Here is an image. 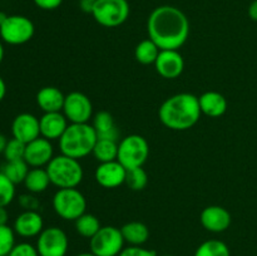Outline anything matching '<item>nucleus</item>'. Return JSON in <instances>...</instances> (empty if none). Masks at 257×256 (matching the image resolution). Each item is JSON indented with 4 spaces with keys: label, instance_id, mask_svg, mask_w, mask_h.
Segmentation results:
<instances>
[{
    "label": "nucleus",
    "instance_id": "nucleus-45",
    "mask_svg": "<svg viewBox=\"0 0 257 256\" xmlns=\"http://www.w3.org/2000/svg\"><path fill=\"white\" fill-rule=\"evenodd\" d=\"M161 256H173V255H161Z\"/></svg>",
    "mask_w": 257,
    "mask_h": 256
},
{
    "label": "nucleus",
    "instance_id": "nucleus-14",
    "mask_svg": "<svg viewBox=\"0 0 257 256\" xmlns=\"http://www.w3.org/2000/svg\"><path fill=\"white\" fill-rule=\"evenodd\" d=\"M127 170L118 161L99 163L94 172V178L104 188H115L125 182Z\"/></svg>",
    "mask_w": 257,
    "mask_h": 256
},
{
    "label": "nucleus",
    "instance_id": "nucleus-11",
    "mask_svg": "<svg viewBox=\"0 0 257 256\" xmlns=\"http://www.w3.org/2000/svg\"><path fill=\"white\" fill-rule=\"evenodd\" d=\"M63 114L70 123H88L93 114L92 102L84 93H69L65 95Z\"/></svg>",
    "mask_w": 257,
    "mask_h": 256
},
{
    "label": "nucleus",
    "instance_id": "nucleus-30",
    "mask_svg": "<svg viewBox=\"0 0 257 256\" xmlns=\"http://www.w3.org/2000/svg\"><path fill=\"white\" fill-rule=\"evenodd\" d=\"M15 197V185L0 171V207H7Z\"/></svg>",
    "mask_w": 257,
    "mask_h": 256
},
{
    "label": "nucleus",
    "instance_id": "nucleus-8",
    "mask_svg": "<svg viewBox=\"0 0 257 256\" xmlns=\"http://www.w3.org/2000/svg\"><path fill=\"white\" fill-rule=\"evenodd\" d=\"M124 243L120 228L102 226L89 240V247L95 256H118L124 248Z\"/></svg>",
    "mask_w": 257,
    "mask_h": 256
},
{
    "label": "nucleus",
    "instance_id": "nucleus-7",
    "mask_svg": "<svg viewBox=\"0 0 257 256\" xmlns=\"http://www.w3.org/2000/svg\"><path fill=\"white\" fill-rule=\"evenodd\" d=\"M92 15L102 27H119L130 17V4L127 0H97Z\"/></svg>",
    "mask_w": 257,
    "mask_h": 256
},
{
    "label": "nucleus",
    "instance_id": "nucleus-5",
    "mask_svg": "<svg viewBox=\"0 0 257 256\" xmlns=\"http://www.w3.org/2000/svg\"><path fill=\"white\" fill-rule=\"evenodd\" d=\"M150 156L147 140L140 135H131L123 138L118 145L117 161L125 168L142 167Z\"/></svg>",
    "mask_w": 257,
    "mask_h": 256
},
{
    "label": "nucleus",
    "instance_id": "nucleus-18",
    "mask_svg": "<svg viewBox=\"0 0 257 256\" xmlns=\"http://www.w3.org/2000/svg\"><path fill=\"white\" fill-rule=\"evenodd\" d=\"M40 136L49 141L59 140L65 132L68 124V119L63 113L52 112L44 113L39 118Z\"/></svg>",
    "mask_w": 257,
    "mask_h": 256
},
{
    "label": "nucleus",
    "instance_id": "nucleus-17",
    "mask_svg": "<svg viewBox=\"0 0 257 256\" xmlns=\"http://www.w3.org/2000/svg\"><path fill=\"white\" fill-rule=\"evenodd\" d=\"M44 230V221L38 211H24L14 222V231L22 237H35Z\"/></svg>",
    "mask_w": 257,
    "mask_h": 256
},
{
    "label": "nucleus",
    "instance_id": "nucleus-29",
    "mask_svg": "<svg viewBox=\"0 0 257 256\" xmlns=\"http://www.w3.org/2000/svg\"><path fill=\"white\" fill-rule=\"evenodd\" d=\"M125 185L133 191H142L146 188L148 183L147 172L142 167L132 168L127 170V176H125Z\"/></svg>",
    "mask_w": 257,
    "mask_h": 256
},
{
    "label": "nucleus",
    "instance_id": "nucleus-44",
    "mask_svg": "<svg viewBox=\"0 0 257 256\" xmlns=\"http://www.w3.org/2000/svg\"><path fill=\"white\" fill-rule=\"evenodd\" d=\"M77 256H95L93 252H82V253H78Z\"/></svg>",
    "mask_w": 257,
    "mask_h": 256
},
{
    "label": "nucleus",
    "instance_id": "nucleus-27",
    "mask_svg": "<svg viewBox=\"0 0 257 256\" xmlns=\"http://www.w3.org/2000/svg\"><path fill=\"white\" fill-rule=\"evenodd\" d=\"M2 172L12 181L14 185L24 182L28 172H29V165L24 160L10 161L3 166Z\"/></svg>",
    "mask_w": 257,
    "mask_h": 256
},
{
    "label": "nucleus",
    "instance_id": "nucleus-40",
    "mask_svg": "<svg viewBox=\"0 0 257 256\" xmlns=\"http://www.w3.org/2000/svg\"><path fill=\"white\" fill-rule=\"evenodd\" d=\"M5 94H7V84H5L4 79L0 77V102L4 99Z\"/></svg>",
    "mask_w": 257,
    "mask_h": 256
},
{
    "label": "nucleus",
    "instance_id": "nucleus-22",
    "mask_svg": "<svg viewBox=\"0 0 257 256\" xmlns=\"http://www.w3.org/2000/svg\"><path fill=\"white\" fill-rule=\"evenodd\" d=\"M124 242L130 246H142L150 238V228L140 221H131L120 228Z\"/></svg>",
    "mask_w": 257,
    "mask_h": 256
},
{
    "label": "nucleus",
    "instance_id": "nucleus-2",
    "mask_svg": "<svg viewBox=\"0 0 257 256\" xmlns=\"http://www.w3.org/2000/svg\"><path fill=\"white\" fill-rule=\"evenodd\" d=\"M198 97L191 93H178L161 104L158 117L165 127L173 131H187L200 120Z\"/></svg>",
    "mask_w": 257,
    "mask_h": 256
},
{
    "label": "nucleus",
    "instance_id": "nucleus-26",
    "mask_svg": "<svg viewBox=\"0 0 257 256\" xmlns=\"http://www.w3.org/2000/svg\"><path fill=\"white\" fill-rule=\"evenodd\" d=\"M75 222V230L80 236L85 238H92L95 233L99 231L100 226L99 220L97 216L92 215V213H83L79 218L74 221Z\"/></svg>",
    "mask_w": 257,
    "mask_h": 256
},
{
    "label": "nucleus",
    "instance_id": "nucleus-21",
    "mask_svg": "<svg viewBox=\"0 0 257 256\" xmlns=\"http://www.w3.org/2000/svg\"><path fill=\"white\" fill-rule=\"evenodd\" d=\"M92 125L97 133V137L100 140L118 141L119 130H118L117 124H115L114 119L109 112H105V110L98 112L94 115Z\"/></svg>",
    "mask_w": 257,
    "mask_h": 256
},
{
    "label": "nucleus",
    "instance_id": "nucleus-37",
    "mask_svg": "<svg viewBox=\"0 0 257 256\" xmlns=\"http://www.w3.org/2000/svg\"><path fill=\"white\" fill-rule=\"evenodd\" d=\"M93 5H94V2H90V0H80V9L84 13H90L92 14Z\"/></svg>",
    "mask_w": 257,
    "mask_h": 256
},
{
    "label": "nucleus",
    "instance_id": "nucleus-35",
    "mask_svg": "<svg viewBox=\"0 0 257 256\" xmlns=\"http://www.w3.org/2000/svg\"><path fill=\"white\" fill-rule=\"evenodd\" d=\"M118 256H158L157 252L143 246H128L122 250Z\"/></svg>",
    "mask_w": 257,
    "mask_h": 256
},
{
    "label": "nucleus",
    "instance_id": "nucleus-23",
    "mask_svg": "<svg viewBox=\"0 0 257 256\" xmlns=\"http://www.w3.org/2000/svg\"><path fill=\"white\" fill-rule=\"evenodd\" d=\"M25 188L29 191L30 193H42L44 192L50 185V178L47 172V168L37 167L32 168L28 172L27 177H25L24 182Z\"/></svg>",
    "mask_w": 257,
    "mask_h": 256
},
{
    "label": "nucleus",
    "instance_id": "nucleus-6",
    "mask_svg": "<svg viewBox=\"0 0 257 256\" xmlns=\"http://www.w3.org/2000/svg\"><path fill=\"white\" fill-rule=\"evenodd\" d=\"M53 208L63 220L75 221L85 213L87 200L77 188H59L53 197Z\"/></svg>",
    "mask_w": 257,
    "mask_h": 256
},
{
    "label": "nucleus",
    "instance_id": "nucleus-42",
    "mask_svg": "<svg viewBox=\"0 0 257 256\" xmlns=\"http://www.w3.org/2000/svg\"><path fill=\"white\" fill-rule=\"evenodd\" d=\"M8 17H9V15L5 14L4 12H0V25H2L3 23L5 22V20H7V18H8Z\"/></svg>",
    "mask_w": 257,
    "mask_h": 256
},
{
    "label": "nucleus",
    "instance_id": "nucleus-32",
    "mask_svg": "<svg viewBox=\"0 0 257 256\" xmlns=\"http://www.w3.org/2000/svg\"><path fill=\"white\" fill-rule=\"evenodd\" d=\"M25 155V143L20 142L17 138H12L8 141V145L4 151V157L7 162L10 161H19L24 160Z\"/></svg>",
    "mask_w": 257,
    "mask_h": 256
},
{
    "label": "nucleus",
    "instance_id": "nucleus-19",
    "mask_svg": "<svg viewBox=\"0 0 257 256\" xmlns=\"http://www.w3.org/2000/svg\"><path fill=\"white\" fill-rule=\"evenodd\" d=\"M201 112L211 118H218L227 110V100L225 95L215 90H208L198 97Z\"/></svg>",
    "mask_w": 257,
    "mask_h": 256
},
{
    "label": "nucleus",
    "instance_id": "nucleus-46",
    "mask_svg": "<svg viewBox=\"0 0 257 256\" xmlns=\"http://www.w3.org/2000/svg\"><path fill=\"white\" fill-rule=\"evenodd\" d=\"M90 2H97V0H90Z\"/></svg>",
    "mask_w": 257,
    "mask_h": 256
},
{
    "label": "nucleus",
    "instance_id": "nucleus-3",
    "mask_svg": "<svg viewBox=\"0 0 257 256\" xmlns=\"http://www.w3.org/2000/svg\"><path fill=\"white\" fill-rule=\"evenodd\" d=\"M98 137L89 123H70L59 138L62 155L80 160L93 152Z\"/></svg>",
    "mask_w": 257,
    "mask_h": 256
},
{
    "label": "nucleus",
    "instance_id": "nucleus-13",
    "mask_svg": "<svg viewBox=\"0 0 257 256\" xmlns=\"http://www.w3.org/2000/svg\"><path fill=\"white\" fill-rule=\"evenodd\" d=\"M156 70L165 79H176L185 69V60L178 50H161L155 63Z\"/></svg>",
    "mask_w": 257,
    "mask_h": 256
},
{
    "label": "nucleus",
    "instance_id": "nucleus-24",
    "mask_svg": "<svg viewBox=\"0 0 257 256\" xmlns=\"http://www.w3.org/2000/svg\"><path fill=\"white\" fill-rule=\"evenodd\" d=\"M161 49L152 39H145L137 44L135 49V58L138 63L143 65L155 64Z\"/></svg>",
    "mask_w": 257,
    "mask_h": 256
},
{
    "label": "nucleus",
    "instance_id": "nucleus-43",
    "mask_svg": "<svg viewBox=\"0 0 257 256\" xmlns=\"http://www.w3.org/2000/svg\"><path fill=\"white\" fill-rule=\"evenodd\" d=\"M3 59H4V47H3V44L0 43V64H2Z\"/></svg>",
    "mask_w": 257,
    "mask_h": 256
},
{
    "label": "nucleus",
    "instance_id": "nucleus-25",
    "mask_svg": "<svg viewBox=\"0 0 257 256\" xmlns=\"http://www.w3.org/2000/svg\"><path fill=\"white\" fill-rule=\"evenodd\" d=\"M92 155L99 163L112 162L117 161L118 157V143L112 140H100L98 138L93 148Z\"/></svg>",
    "mask_w": 257,
    "mask_h": 256
},
{
    "label": "nucleus",
    "instance_id": "nucleus-39",
    "mask_svg": "<svg viewBox=\"0 0 257 256\" xmlns=\"http://www.w3.org/2000/svg\"><path fill=\"white\" fill-rule=\"evenodd\" d=\"M8 220H9V213H8L7 208L0 207V226L7 225Z\"/></svg>",
    "mask_w": 257,
    "mask_h": 256
},
{
    "label": "nucleus",
    "instance_id": "nucleus-28",
    "mask_svg": "<svg viewBox=\"0 0 257 256\" xmlns=\"http://www.w3.org/2000/svg\"><path fill=\"white\" fill-rule=\"evenodd\" d=\"M195 256H231V252L223 241L211 238L198 246Z\"/></svg>",
    "mask_w": 257,
    "mask_h": 256
},
{
    "label": "nucleus",
    "instance_id": "nucleus-10",
    "mask_svg": "<svg viewBox=\"0 0 257 256\" xmlns=\"http://www.w3.org/2000/svg\"><path fill=\"white\" fill-rule=\"evenodd\" d=\"M35 247L39 256H65L69 247V240L62 228L52 226L39 233Z\"/></svg>",
    "mask_w": 257,
    "mask_h": 256
},
{
    "label": "nucleus",
    "instance_id": "nucleus-1",
    "mask_svg": "<svg viewBox=\"0 0 257 256\" xmlns=\"http://www.w3.org/2000/svg\"><path fill=\"white\" fill-rule=\"evenodd\" d=\"M147 32L150 39L161 50H178L188 39L190 22L185 13L176 7L162 5L148 17Z\"/></svg>",
    "mask_w": 257,
    "mask_h": 256
},
{
    "label": "nucleus",
    "instance_id": "nucleus-16",
    "mask_svg": "<svg viewBox=\"0 0 257 256\" xmlns=\"http://www.w3.org/2000/svg\"><path fill=\"white\" fill-rule=\"evenodd\" d=\"M201 223L210 232L220 233L227 230L231 225V213L222 206H207L201 212Z\"/></svg>",
    "mask_w": 257,
    "mask_h": 256
},
{
    "label": "nucleus",
    "instance_id": "nucleus-4",
    "mask_svg": "<svg viewBox=\"0 0 257 256\" xmlns=\"http://www.w3.org/2000/svg\"><path fill=\"white\" fill-rule=\"evenodd\" d=\"M45 168L49 175L50 183L58 188H77L84 176L79 160L65 155L54 156Z\"/></svg>",
    "mask_w": 257,
    "mask_h": 256
},
{
    "label": "nucleus",
    "instance_id": "nucleus-38",
    "mask_svg": "<svg viewBox=\"0 0 257 256\" xmlns=\"http://www.w3.org/2000/svg\"><path fill=\"white\" fill-rule=\"evenodd\" d=\"M248 17L257 22V0H253L248 7Z\"/></svg>",
    "mask_w": 257,
    "mask_h": 256
},
{
    "label": "nucleus",
    "instance_id": "nucleus-20",
    "mask_svg": "<svg viewBox=\"0 0 257 256\" xmlns=\"http://www.w3.org/2000/svg\"><path fill=\"white\" fill-rule=\"evenodd\" d=\"M65 95L57 87H43L37 93V103L44 113L63 110Z\"/></svg>",
    "mask_w": 257,
    "mask_h": 256
},
{
    "label": "nucleus",
    "instance_id": "nucleus-15",
    "mask_svg": "<svg viewBox=\"0 0 257 256\" xmlns=\"http://www.w3.org/2000/svg\"><path fill=\"white\" fill-rule=\"evenodd\" d=\"M12 133L13 138L27 145L40 137L39 119L30 113H20L13 120Z\"/></svg>",
    "mask_w": 257,
    "mask_h": 256
},
{
    "label": "nucleus",
    "instance_id": "nucleus-31",
    "mask_svg": "<svg viewBox=\"0 0 257 256\" xmlns=\"http://www.w3.org/2000/svg\"><path fill=\"white\" fill-rule=\"evenodd\" d=\"M15 246V231L8 225L0 226V256H8Z\"/></svg>",
    "mask_w": 257,
    "mask_h": 256
},
{
    "label": "nucleus",
    "instance_id": "nucleus-33",
    "mask_svg": "<svg viewBox=\"0 0 257 256\" xmlns=\"http://www.w3.org/2000/svg\"><path fill=\"white\" fill-rule=\"evenodd\" d=\"M8 256H39L38 250L35 246H33L29 242H20L15 243L13 250Z\"/></svg>",
    "mask_w": 257,
    "mask_h": 256
},
{
    "label": "nucleus",
    "instance_id": "nucleus-34",
    "mask_svg": "<svg viewBox=\"0 0 257 256\" xmlns=\"http://www.w3.org/2000/svg\"><path fill=\"white\" fill-rule=\"evenodd\" d=\"M19 205L24 211H38L40 201L35 197V193H24L19 196Z\"/></svg>",
    "mask_w": 257,
    "mask_h": 256
},
{
    "label": "nucleus",
    "instance_id": "nucleus-36",
    "mask_svg": "<svg viewBox=\"0 0 257 256\" xmlns=\"http://www.w3.org/2000/svg\"><path fill=\"white\" fill-rule=\"evenodd\" d=\"M33 2L43 10H54L62 5L63 0H33Z\"/></svg>",
    "mask_w": 257,
    "mask_h": 256
},
{
    "label": "nucleus",
    "instance_id": "nucleus-9",
    "mask_svg": "<svg viewBox=\"0 0 257 256\" xmlns=\"http://www.w3.org/2000/svg\"><path fill=\"white\" fill-rule=\"evenodd\" d=\"M35 27L24 15H9L0 25V38L10 45H22L34 37Z\"/></svg>",
    "mask_w": 257,
    "mask_h": 256
},
{
    "label": "nucleus",
    "instance_id": "nucleus-41",
    "mask_svg": "<svg viewBox=\"0 0 257 256\" xmlns=\"http://www.w3.org/2000/svg\"><path fill=\"white\" fill-rule=\"evenodd\" d=\"M7 145H8L7 137H5L4 135H2V133H0V153H4Z\"/></svg>",
    "mask_w": 257,
    "mask_h": 256
},
{
    "label": "nucleus",
    "instance_id": "nucleus-12",
    "mask_svg": "<svg viewBox=\"0 0 257 256\" xmlns=\"http://www.w3.org/2000/svg\"><path fill=\"white\" fill-rule=\"evenodd\" d=\"M53 157H54V148L52 142L42 136L25 145L24 161L30 167H44L53 160Z\"/></svg>",
    "mask_w": 257,
    "mask_h": 256
}]
</instances>
